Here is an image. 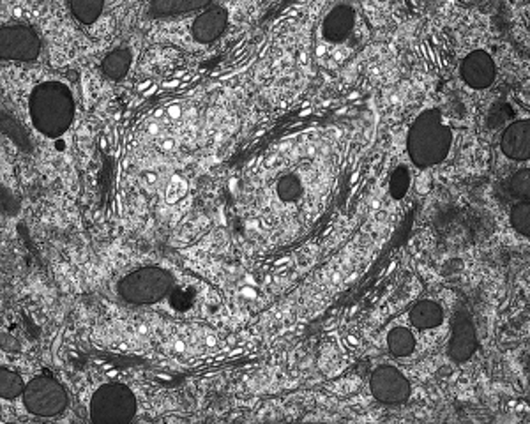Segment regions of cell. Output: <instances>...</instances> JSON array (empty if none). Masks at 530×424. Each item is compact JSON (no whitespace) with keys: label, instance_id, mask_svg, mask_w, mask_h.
Listing matches in <instances>:
<instances>
[{"label":"cell","instance_id":"obj_1","mask_svg":"<svg viewBox=\"0 0 530 424\" xmlns=\"http://www.w3.org/2000/svg\"><path fill=\"white\" fill-rule=\"evenodd\" d=\"M75 103L71 92L61 83H44L30 97V117L43 135L57 138L71 126Z\"/></svg>","mask_w":530,"mask_h":424},{"label":"cell","instance_id":"obj_2","mask_svg":"<svg viewBox=\"0 0 530 424\" xmlns=\"http://www.w3.org/2000/svg\"><path fill=\"white\" fill-rule=\"evenodd\" d=\"M136 399L126 385H101L90 401V419L100 424L129 423L135 417Z\"/></svg>","mask_w":530,"mask_h":424},{"label":"cell","instance_id":"obj_3","mask_svg":"<svg viewBox=\"0 0 530 424\" xmlns=\"http://www.w3.org/2000/svg\"><path fill=\"white\" fill-rule=\"evenodd\" d=\"M23 403L27 410L40 417H54L64 412L68 406V394L57 380L37 377L23 391Z\"/></svg>","mask_w":530,"mask_h":424},{"label":"cell","instance_id":"obj_4","mask_svg":"<svg viewBox=\"0 0 530 424\" xmlns=\"http://www.w3.org/2000/svg\"><path fill=\"white\" fill-rule=\"evenodd\" d=\"M171 285L170 276L157 269H143L126 276L119 285V293L135 304H149L159 299Z\"/></svg>","mask_w":530,"mask_h":424},{"label":"cell","instance_id":"obj_5","mask_svg":"<svg viewBox=\"0 0 530 424\" xmlns=\"http://www.w3.org/2000/svg\"><path fill=\"white\" fill-rule=\"evenodd\" d=\"M0 48L2 57L13 61H34L40 55L41 43L29 27H4L0 34Z\"/></svg>","mask_w":530,"mask_h":424},{"label":"cell","instance_id":"obj_6","mask_svg":"<svg viewBox=\"0 0 530 424\" xmlns=\"http://www.w3.org/2000/svg\"><path fill=\"white\" fill-rule=\"evenodd\" d=\"M371 392L384 403H399L409 396V384L399 371L384 366L371 377Z\"/></svg>","mask_w":530,"mask_h":424},{"label":"cell","instance_id":"obj_7","mask_svg":"<svg viewBox=\"0 0 530 424\" xmlns=\"http://www.w3.org/2000/svg\"><path fill=\"white\" fill-rule=\"evenodd\" d=\"M224 27H227V11L221 8H210L196 18L193 34L200 43H210L223 34Z\"/></svg>","mask_w":530,"mask_h":424},{"label":"cell","instance_id":"obj_8","mask_svg":"<svg viewBox=\"0 0 530 424\" xmlns=\"http://www.w3.org/2000/svg\"><path fill=\"white\" fill-rule=\"evenodd\" d=\"M354 22V13L352 9H349L347 6H339L336 8L331 15L325 20L324 34L327 40L331 41H342L343 37H347L350 27Z\"/></svg>","mask_w":530,"mask_h":424},{"label":"cell","instance_id":"obj_9","mask_svg":"<svg viewBox=\"0 0 530 424\" xmlns=\"http://www.w3.org/2000/svg\"><path fill=\"white\" fill-rule=\"evenodd\" d=\"M410 318H412V324L419 329L437 327L442 322V311L437 304L424 301V303L417 304L414 308L412 313H410Z\"/></svg>","mask_w":530,"mask_h":424},{"label":"cell","instance_id":"obj_10","mask_svg":"<svg viewBox=\"0 0 530 424\" xmlns=\"http://www.w3.org/2000/svg\"><path fill=\"white\" fill-rule=\"evenodd\" d=\"M129 66H131V54L129 50H115L108 55L103 61V71L104 75L110 76L112 80H121L124 78L126 73L129 71Z\"/></svg>","mask_w":530,"mask_h":424},{"label":"cell","instance_id":"obj_11","mask_svg":"<svg viewBox=\"0 0 530 424\" xmlns=\"http://www.w3.org/2000/svg\"><path fill=\"white\" fill-rule=\"evenodd\" d=\"M104 4L100 0H75L71 2V11L75 18L83 25H92L103 13Z\"/></svg>","mask_w":530,"mask_h":424},{"label":"cell","instance_id":"obj_12","mask_svg":"<svg viewBox=\"0 0 530 424\" xmlns=\"http://www.w3.org/2000/svg\"><path fill=\"white\" fill-rule=\"evenodd\" d=\"M414 346H416L414 336L410 334V331H406V329L396 327L389 332V349H391V352L395 353V356H410V353L414 352Z\"/></svg>","mask_w":530,"mask_h":424},{"label":"cell","instance_id":"obj_13","mask_svg":"<svg viewBox=\"0 0 530 424\" xmlns=\"http://www.w3.org/2000/svg\"><path fill=\"white\" fill-rule=\"evenodd\" d=\"M23 391L25 389H23L22 377L8 368H2L0 370V394H2V398L13 399L22 394Z\"/></svg>","mask_w":530,"mask_h":424},{"label":"cell","instance_id":"obj_14","mask_svg":"<svg viewBox=\"0 0 530 424\" xmlns=\"http://www.w3.org/2000/svg\"><path fill=\"white\" fill-rule=\"evenodd\" d=\"M207 2H186V0H177V2H171V0H167V2H156L150 8V13H156L157 16L159 15H177V13H188L193 11V9H202L205 8Z\"/></svg>","mask_w":530,"mask_h":424},{"label":"cell","instance_id":"obj_15","mask_svg":"<svg viewBox=\"0 0 530 424\" xmlns=\"http://www.w3.org/2000/svg\"><path fill=\"white\" fill-rule=\"evenodd\" d=\"M2 128H4L6 135H8L9 138H11L13 142L16 143V145H20V147H22V149L30 150L29 135H27L25 129H23L22 126H20L18 122L15 121V119L9 117L8 114L2 115Z\"/></svg>","mask_w":530,"mask_h":424},{"label":"cell","instance_id":"obj_16","mask_svg":"<svg viewBox=\"0 0 530 424\" xmlns=\"http://www.w3.org/2000/svg\"><path fill=\"white\" fill-rule=\"evenodd\" d=\"M303 188H301V182L296 175H285V177L279 178L278 182V195L283 200H296L301 195Z\"/></svg>","mask_w":530,"mask_h":424},{"label":"cell","instance_id":"obj_17","mask_svg":"<svg viewBox=\"0 0 530 424\" xmlns=\"http://www.w3.org/2000/svg\"><path fill=\"white\" fill-rule=\"evenodd\" d=\"M186 193H188V184H186L184 178L179 177V175H175V177L170 181V184H168L167 202L168 203H177L179 200L184 198Z\"/></svg>","mask_w":530,"mask_h":424},{"label":"cell","instance_id":"obj_18","mask_svg":"<svg viewBox=\"0 0 530 424\" xmlns=\"http://www.w3.org/2000/svg\"><path fill=\"white\" fill-rule=\"evenodd\" d=\"M529 203H522V205L514 207V210H512V225L516 226V230H518L519 234H523V236H526L529 234Z\"/></svg>","mask_w":530,"mask_h":424},{"label":"cell","instance_id":"obj_19","mask_svg":"<svg viewBox=\"0 0 530 424\" xmlns=\"http://www.w3.org/2000/svg\"><path fill=\"white\" fill-rule=\"evenodd\" d=\"M406 188H409V171H405V168H398V171H395L391 181L392 196L399 198L406 191Z\"/></svg>","mask_w":530,"mask_h":424},{"label":"cell","instance_id":"obj_20","mask_svg":"<svg viewBox=\"0 0 530 424\" xmlns=\"http://www.w3.org/2000/svg\"><path fill=\"white\" fill-rule=\"evenodd\" d=\"M512 191L516 193V195H522V196H526L529 195V171L523 170L522 174L516 175L514 178H512Z\"/></svg>","mask_w":530,"mask_h":424},{"label":"cell","instance_id":"obj_21","mask_svg":"<svg viewBox=\"0 0 530 424\" xmlns=\"http://www.w3.org/2000/svg\"><path fill=\"white\" fill-rule=\"evenodd\" d=\"M168 111H170V117H171V119L181 117V108H179V107H171Z\"/></svg>","mask_w":530,"mask_h":424},{"label":"cell","instance_id":"obj_22","mask_svg":"<svg viewBox=\"0 0 530 424\" xmlns=\"http://www.w3.org/2000/svg\"><path fill=\"white\" fill-rule=\"evenodd\" d=\"M147 85H150V82H145V83H143V85H140V89H142V90H143V89H145V87H147Z\"/></svg>","mask_w":530,"mask_h":424}]
</instances>
